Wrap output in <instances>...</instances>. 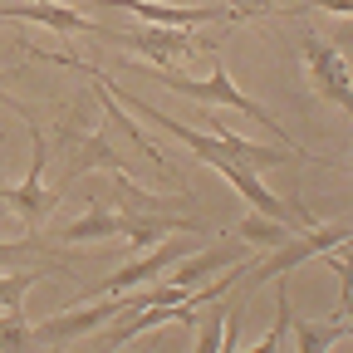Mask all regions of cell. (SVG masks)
Wrapping results in <instances>:
<instances>
[{"label": "cell", "mask_w": 353, "mask_h": 353, "mask_svg": "<svg viewBox=\"0 0 353 353\" xmlns=\"http://www.w3.org/2000/svg\"><path fill=\"white\" fill-rule=\"evenodd\" d=\"M231 236H241L245 245H260V250H275V245H285V241L294 236V226H285V221H270V216L250 211V216L236 221V231H231Z\"/></svg>", "instance_id": "cell-13"}, {"label": "cell", "mask_w": 353, "mask_h": 353, "mask_svg": "<svg viewBox=\"0 0 353 353\" xmlns=\"http://www.w3.org/2000/svg\"><path fill=\"white\" fill-rule=\"evenodd\" d=\"M275 0H231V15L236 20H255V15H270Z\"/></svg>", "instance_id": "cell-19"}, {"label": "cell", "mask_w": 353, "mask_h": 353, "mask_svg": "<svg viewBox=\"0 0 353 353\" xmlns=\"http://www.w3.org/2000/svg\"><path fill=\"white\" fill-rule=\"evenodd\" d=\"M108 236H123V216H118V211H108L103 201H94V206H88V216H79L74 226H64V231H59V241H64V245L108 241Z\"/></svg>", "instance_id": "cell-11"}, {"label": "cell", "mask_w": 353, "mask_h": 353, "mask_svg": "<svg viewBox=\"0 0 353 353\" xmlns=\"http://www.w3.org/2000/svg\"><path fill=\"white\" fill-rule=\"evenodd\" d=\"M39 270H44V265H20V270H6V275H0V314L25 309V294L39 285Z\"/></svg>", "instance_id": "cell-15"}, {"label": "cell", "mask_w": 353, "mask_h": 353, "mask_svg": "<svg viewBox=\"0 0 353 353\" xmlns=\"http://www.w3.org/2000/svg\"><path fill=\"white\" fill-rule=\"evenodd\" d=\"M64 143L74 148V152H69V157H74V162H69V182H74V176H88L94 167H103V172H128L123 157H118V148L103 138V132H94V138H79V143L64 132Z\"/></svg>", "instance_id": "cell-10"}, {"label": "cell", "mask_w": 353, "mask_h": 353, "mask_svg": "<svg viewBox=\"0 0 353 353\" xmlns=\"http://www.w3.org/2000/svg\"><path fill=\"white\" fill-rule=\"evenodd\" d=\"M299 54H304V74H309V88L314 99L353 113V79H348V59L334 50L324 34H304L299 39Z\"/></svg>", "instance_id": "cell-4"}, {"label": "cell", "mask_w": 353, "mask_h": 353, "mask_svg": "<svg viewBox=\"0 0 353 353\" xmlns=\"http://www.w3.org/2000/svg\"><path fill=\"white\" fill-rule=\"evenodd\" d=\"M30 348H34V334H30L25 309H15V314H0V353H30Z\"/></svg>", "instance_id": "cell-16"}, {"label": "cell", "mask_w": 353, "mask_h": 353, "mask_svg": "<svg viewBox=\"0 0 353 353\" xmlns=\"http://www.w3.org/2000/svg\"><path fill=\"white\" fill-rule=\"evenodd\" d=\"M196 334V343H192V353H221V334H226V304H206V324L201 329H192Z\"/></svg>", "instance_id": "cell-17"}, {"label": "cell", "mask_w": 353, "mask_h": 353, "mask_svg": "<svg viewBox=\"0 0 353 353\" xmlns=\"http://www.w3.org/2000/svg\"><path fill=\"white\" fill-rule=\"evenodd\" d=\"M108 44H123V50L143 54L152 69H167L172 59H187L196 50H206V39H196L192 30H167V25H148V30H113Z\"/></svg>", "instance_id": "cell-5"}, {"label": "cell", "mask_w": 353, "mask_h": 353, "mask_svg": "<svg viewBox=\"0 0 353 353\" xmlns=\"http://www.w3.org/2000/svg\"><path fill=\"white\" fill-rule=\"evenodd\" d=\"M290 314H294V309H290V294H285V280H280V319H275V329L270 334H265L255 348H245V353H280L285 348V329H290ZM241 353V348H236Z\"/></svg>", "instance_id": "cell-18"}, {"label": "cell", "mask_w": 353, "mask_h": 353, "mask_svg": "<svg viewBox=\"0 0 353 353\" xmlns=\"http://www.w3.org/2000/svg\"><path fill=\"white\" fill-rule=\"evenodd\" d=\"M103 10H132L148 25H167V30H196V25H241L231 15V6H157V0H94Z\"/></svg>", "instance_id": "cell-6"}, {"label": "cell", "mask_w": 353, "mask_h": 353, "mask_svg": "<svg viewBox=\"0 0 353 353\" xmlns=\"http://www.w3.org/2000/svg\"><path fill=\"white\" fill-rule=\"evenodd\" d=\"M231 265H241V250L236 245H211V250H201V255H182L167 270V285H176V290H196L206 275H216V270H231Z\"/></svg>", "instance_id": "cell-9"}, {"label": "cell", "mask_w": 353, "mask_h": 353, "mask_svg": "<svg viewBox=\"0 0 353 353\" xmlns=\"http://www.w3.org/2000/svg\"><path fill=\"white\" fill-rule=\"evenodd\" d=\"M0 20H34L54 34H88V39H103V44L113 39L108 25L88 20L79 6H59V0H15V6H0Z\"/></svg>", "instance_id": "cell-7"}, {"label": "cell", "mask_w": 353, "mask_h": 353, "mask_svg": "<svg viewBox=\"0 0 353 353\" xmlns=\"http://www.w3.org/2000/svg\"><path fill=\"white\" fill-rule=\"evenodd\" d=\"M44 167H50V152H44V138H39V128H34V118H30V172H25V182L0 187V196L15 206V216L25 221L30 231H39L44 221H50V211L64 201L59 187H44Z\"/></svg>", "instance_id": "cell-3"}, {"label": "cell", "mask_w": 353, "mask_h": 353, "mask_svg": "<svg viewBox=\"0 0 353 353\" xmlns=\"http://www.w3.org/2000/svg\"><path fill=\"white\" fill-rule=\"evenodd\" d=\"M157 74V83H167L172 94H182V99H196V103H211V108H236V113H245L250 123H260V128H270L275 132V143L280 148H294V152H304L290 132L275 123V113H265L250 94H241V83L226 74V69H211L206 79H187V74H172V69H152Z\"/></svg>", "instance_id": "cell-1"}, {"label": "cell", "mask_w": 353, "mask_h": 353, "mask_svg": "<svg viewBox=\"0 0 353 353\" xmlns=\"http://www.w3.org/2000/svg\"><path fill=\"white\" fill-rule=\"evenodd\" d=\"M290 329L299 339V353H329L334 343L348 339V319H329V324H309V319H294L290 314Z\"/></svg>", "instance_id": "cell-14"}, {"label": "cell", "mask_w": 353, "mask_h": 353, "mask_svg": "<svg viewBox=\"0 0 353 353\" xmlns=\"http://www.w3.org/2000/svg\"><path fill=\"white\" fill-rule=\"evenodd\" d=\"M334 245H348V221H334V226H309L304 236L294 231L285 245H275L260 265H250V270H245V294L260 290V285H270V280H285L290 270H299L304 260H319V255L334 250ZM245 294H241V299H245Z\"/></svg>", "instance_id": "cell-2"}, {"label": "cell", "mask_w": 353, "mask_h": 353, "mask_svg": "<svg viewBox=\"0 0 353 353\" xmlns=\"http://www.w3.org/2000/svg\"><path fill=\"white\" fill-rule=\"evenodd\" d=\"M290 6H314V10H334V15H353V0H290Z\"/></svg>", "instance_id": "cell-21"}, {"label": "cell", "mask_w": 353, "mask_h": 353, "mask_svg": "<svg viewBox=\"0 0 353 353\" xmlns=\"http://www.w3.org/2000/svg\"><path fill=\"white\" fill-rule=\"evenodd\" d=\"M20 265H44L54 275H69L64 255H50L39 236H25V241H0V270H20Z\"/></svg>", "instance_id": "cell-12"}, {"label": "cell", "mask_w": 353, "mask_h": 353, "mask_svg": "<svg viewBox=\"0 0 353 353\" xmlns=\"http://www.w3.org/2000/svg\"><path fill=\"white\" fill-rule=\"evenodd\" d=\"M196 241L201 236H176V241H167V245H157L152 255H143V260H128L123 270L103 285V294H128V290H138V285H152L157 275H167L182 255H192L196 250Z\"/></svg>", "instance_id": "cell-8"}, {"label": "cell", "mask_w": 353, "mask_h": 353, "mask_svg": "<svg viewBox=\"0 0 353 353\" xmlns=\"http://www.w3.org/2000/svg\"><path fill=\"white\" fill-rule=\"evenodd\" d=\"M10 79H20V69H0V103H6L10 113H20V118L30 123V108H25V103H15V99H6V83H10Z\"/></svg>", "instance_id": "cell-20"}]
</instances>
